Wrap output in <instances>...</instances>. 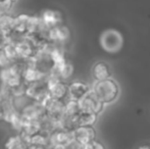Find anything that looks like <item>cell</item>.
Segmentation results:
<instances>
[{
    "mask_svg": "<svg viewBox=\"0 0 150 149\" xmlns=\"http://www.w3.org/2000/svg\"><path fill=\"white\" fill-rule=\"evenodd\" d=\"M92 91L98 96V98L104 104L111 103L117 98L120 94V87L112 79H106L99 81L93 87Z\"/></svg>",
    "mask_w": 150,
    "mask_h": 149,
    "instance_id": "obj_1",
    "label": "cell"
},
{
    "mask_svg": "<svg viewBox=\"0 0 150 149\" xmlns=\"http://www.w3.org/2000/svg\"><path fill=\"white\" fill-rule=\"evenodd\" d=\"M99 42L103 50L109 53H117L122 49L124 45V39L122 34L119 31L113 29L103 31L99 38Z\"/></svg>",
    "mask_w": 150,
    "mask_h": 149,
    "instance_id": "obj_2",
    "label": "cell"
},
{
    "mask_svg": "<svg viewBox=\"0 0 150 149\" xmlns=\"http://www.w3.org/2000/svg\"><path fill=\"white\" fill-rule=\"evenodd\" d=\"M26 95L31 100L36 102L43 103L48 97H49V91H48V83L46 78L40 80L33 84H29L27 87Z\"/></svg>",
    "mask_w": 150,
    "mask_h": 149,
    "instance_id": "obj_3",
    "label": "cell"
},
{
    "mask_svg": "<svg viewBox=\"0 0 150 149\" xmlns=\"http://www.w3.org/2000/svg\"><path fill=\"white\" fill-rule=\"evenodd\" d=\"M21 114L24 117L25 121H40L42 119L46 117V110L44 107L43 103L36 102L32 100L29 102L21 112Z\"/></svg>",
    "mask_w": 150,
    "mask_h": 149,
    "instance_id": "obj_4",
    "label": "cell"
},
{
    "mask_svg": "<svg viewBox=\"0 0 150 149\" xmlns=\"http://www.w3.org/2000/svg\"><path fill=\"white\" fill-rule=\"evenodd\" d=\"M43 105L45 107L46 114L57 123H59V121L65 114V102L63 100H58L49 96L43 102Z\"/></svg>",
    "mask_w": 150,
    "mask_h": 149,
    "instance_id": "obj_5",
    "label": "cell"
},
{
    "mask_svg": "<svg viewBox=\"0 0 150 149\" xmlns=\"http://www.w3.org/2000/svg\"><path fill=\"white\" fill-rule=\"evenodd\" d=\"M79 104L82 112H92V113H96V114H99V113L102 112L103 105H104V103L99 99L98 96L92 90H91L85 97H83L80 100Z\"/></svg>",
    "mask_w": 150,
    "mask_h": 149,
    "instance_id": "obj_6",
    "label": "cell"
},
{
    "mask_svg": "<svg viewBox=\"0 0 150 149\" xmlns=\"http://www.w3.org/2000/svg\"><path fill=\"white\" fill-rule=\"evenodd\" d=\"M74 141L81 146H86L96 140V131L93 126H81L73 131Z\"/></svg>",
    "mask_w": 150,
    "mask_h": 149,
    "instance_id": "obj_7",
    "label": "cell"
},
{
    "mask_svg": "<svg viewBox=\"0 0 150 149\" xmlns=\"http://www.w3.org/2000/svg\"><path fill=\"white\" fill-rule=\"evenodd\" d=\"M74 141L73 132L63 129H56L49 136V147L65 148Z\"/></svg>",
    "mask_w": 150,
    "mask_h": 149,
    "instance_id": "obj_8",
    "label": "cell"
},
{
    "mask_svg": "<svg viewBox=\"0 0 150 149\" xmlns=\"http://www.w3.org/2000/svg\"><path fill=\"white\" fill-rule=\"evenodd\" d=\"M40 20H41L43 26L47 30H50V29L54 28V27L62 25L63 16L59 10L45 9L42 11L41 16H40Z\"/></svg>",
    "mask_w": 150,
    "mask_h": 149,
    "instance_id": "obj_9",
    "label": "cell"
},
{
    "mask_svg": "<svg viewBox=\"0 0 150 149\" xmlns=\"http://www.w3.org/2000/svg\"><path fill=\"white\" fill-rule=\"evenodd\" d=\"M91 91L89 86L83 82L76 81L69 85V99L80 101Z\"/></svg>",
    "mask_w": 150,
    "mask_h": 149,
    "instance_id": "obj_10",
    "label": "cell"
},
{
    "mask_svg": "<svg viewBox=\"0 0 150 149\" xmlns=\"http://www.w3.org/2000/svg\"><path fill=\"white\" fill-rule=\"evenodd\" d=\"M69 37H71L69 29L63 25L54 27L48 31V40H51L54 43H63L67 41Z\"/></svg>",
    "mask_w": 150,
    "mask_h": 149,
    "instance_id": "obj_11",
    "label": "cell"
},
{
    "mask_svg": "<svg viewBox=\"0 0 150 149\" xmlns=\"http://www.w3.org/2000/svg\"><path fill=\"white\" fill-rule=\"evenodd\" d=\"M92 76L97 82L109 79L110 76L109 66L104 61H97L92 66Z\"/></svg>",
    "mask_w": 150,
    "mask_h": 149,
    "instance_id": "obj_12",
    "label": "cell"
},
{
    "mask_svg": "<svg viewBox=\"0 0 150 149\" xmlns=\"http://www.w3.org/2000/svg\"><path fill=\"white\" fill-rule=\"evenodd\" d=\"M30 145L22 135L16 134L12 135L6 140L4 144V149H29Z\"/></svg>",
    "mask_w": 150,
    "mask_h": 149,
    "instance_id": "obj_13",
    "label": "cell"
},
{
    "mask_svg": "<svg viewBox=\"0 0 150 149\" xmlns=\"http://www.w3.org/2000/svg\"><path fill=\"white\" fill-rule=\"evenodd\" d=\"M14 22L16 16H11L8 12L0 14V29L7 35H10L14 31Z\"/></svg>",
    "mask_w": 150,
    "mask_h": 149,
    "instance_id": "obj_14",
    "label": "cell"
},
{
    "mask_svg": "<svg viewBox=\"0 0 150 149\" xmlns=\"http://www.w3.org/2000/svg\"><path fill=\"white\" fill-rule=\"evenodd\" d=\"M49 134L39 132L36 135L32 136L29 140L30 146H40V147H48L49 148Z\"/></svg>",
    "mask_w": 150,
    "mask_h": 149,
    "instance_id": "obj_15",
    "label": "cell"
},
{
    "mask_svg": "<svg viewBox=\"0 0 150 149\" xmlns=\"http://www.w3.org/2000/svg\"><path fill=\"white\" fill-rule=\"evenodd\" d=\"M97 115L96 113L92 112H81L77 115V126L81 127V126H93L97 121Z\"/></svg>",
    "mask_w": 150,
    "mask_h": 149,
    "instance_id": "obj_16",
    "label": "cell"
},
{
    "mask_svg": "<svg viewBox=\"0 0 150 149\" xmlns=\"http://www.w3.org/2000/svg\"><path fill=\"white\" fill-rule=\"evenodd\" d=\"M9 42H10L9 35H7L5 32H3V31L0 29V50H3L4 47H5Z\"/></svg>",
    "mask_w": 150,
    "mask_h": 149,
    "instance_id": "obj_17",
    "label": "cell"
},
{
    "mask_svg": "<svg viewBox=\"0 0 150 149\" xmlns=\"http://www.w3.org/2000/svg\"><path fill=\"white\" fill-rule=\"evenodd\" d=\"M84 149H106V148H105L104 144L102 142L98 141V140H94L91 143L84 146Z\"/></svg>",
    "mask_w": 150,
    "mask_h": 149,
    "instance_id": "obj_18",
    "label": "cell"
},
{
    "mask_svg": "<svg viewBox=\"0 0 150 149\" xmlns=\"http://www.w3.org/2000/svg\"><path fill=\"white\" fill-rule=\"evenodd\" d=\"M4 100H5V97H4V95L2 94V92L0 91V105H1V104L3 103Z\"/></svg>",
    "mask_w": 150,
    "mask_h": 149,
    "instance_id": "obj_19",
    "label": "cell"
},
{
    "mask_svg": "<svg viewBox=\"0 0 150 149\" xmlns=\"http://www.w3.org/2000/svg\"><path fill=\"white\" fill-rule=\"evenodd\" d=\"M29 149H49L48 147H40V146H30Z\"/></svg>",
    "mask_w": 150,
    "mask_h": 149,
    "instance_id": "obj_20",
    "label": "cell"
},
{
    "mask_svg": "<svg viewBox=\"0 0 150 149\" xmlns=\"http://www.w3.org/2000/svg\"><path fill=\"white\" fill-rule=\"evenodd\" d=\"M138 149H150V146L149 145H142L140 147H138Z\"/></svg>",
    "mask_w": 150,
    "mask_h": 149,
    "instance_id": "obj_21",
    "label": "cell"
},
{
    "mask_svg": "<svg viewBox=\"0 0 150 149\" xmlns=\"http://www.w3.org/2000/svg\"><path fill=\"white\" fill-rule=\"evenodd\" d=\"M7 1V0H0V3H3V2Z\"/></svg>",
    "mask_w": 150,
    "mask_h": 149,
    "instance_id": "obj_22",
    "label": "cell"
}]
</instances>
